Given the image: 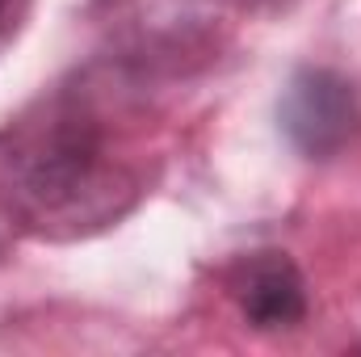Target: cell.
I'll list each match as a JSON object with an SVG mask.
<instances>
[{
  "instance_id": "obj_1",
  "label": "cell",
  "mask_w": 361,
  "mask_h": 357,
  "mask_svg": "<svg viewBox=\"0 0 361 357\" xmlns=\"http://www.w3.org/2000/svg\"><path fill=\"white\" fill-rule=\"evenodd\" d=\"M0 185L17 223L51 240L89 236L135 206L139 177L114 147V122L89 76L47 89L8 118Z\"/></svg>"
},
{
  "instance_id": "obj_2",
  "label": "cell",
  "mask_w": 361,
  "mask_h": 357,
  "mask_svg": "<svg viewBox=\"0 0 361 357\" xmlns=\"http://www.w3.org/2000/svg\"><path fill=\"white\" fill-rule=\"evenodd\" d=\"M277 126L302 160H336L361 139L357 85L336 68H298L281 89Z\"/></svg>"
},
{
  "instance_id": "obj_3",
  "label": "cell",
  "mask_w": 361,
  "mask_h": 357,
  "mask_svg": "<svg viewBox=\"0 0 361 357\" xmlns=\"http://www.w3.org/2000/svg\"><path fill=\"white\" fill-rule=\"evenodd\" d=\"M227 286H231V298H235L244 324L257 332H286L307 320V307H311L307 277L290 261V253L265 248V253L244 257L231 269Z\"/></svg>"
},
{
  "instance_id": "obj_4",
  "label": "cell",
  "mask_w": 361,
  "mask_h": 357,
  "mask_svg": "<svg viewBox=\"0 0 361 357\" xmlns=\"http://www.w3.org/2000/svg\"><path fill=\"white\" fill-rule=\"evenodd\" d=\"M25 8H30V0H0V51L13 42V34H17Z\"/></svg>"
}]
</instances>
